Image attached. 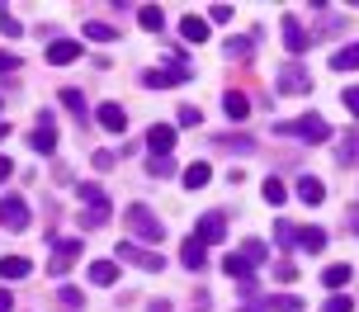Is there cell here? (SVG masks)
Returning <instances> with one entry per match:
<instances>
[{"instance_id":"1","label":"cell","mask_w":359,"mask_h":312,"mask_svg":"<svg viewBox=\"0 0 359 312\" xmlns=\"http://www.w3.org/2000/svg\"><path fill=\"white\" fill-rule=\"evenodd\" d=\"M274 133L279 137H298V142H326L331 137V123H326L322 114H303V118H288V123H274Z\"/></svg>"},{"instance_id":"2","label":"cell","mask_w":359,"mask_h":312,"mask_svg":"<svg viewBox=\"0 0 359 312\" xmlns=\"http://www.w3.org/2000/svg\"><path fill=\"white\" fill-rule=\"evenodd\" d=\"M123 222H128V227H133L142 241H161V237H165L161 218H151V208H147V203H133V208L123 213Z\"/></svg>"},{"instance_id":"3","label":"cell","mask_w":359,"mask_h":312,"mask_svg":"<svg viewBox=\"0 0 359 312\" xmlns=\"http://www.w3.org/2000/svg\"><path fill=\"white\" fill-rule=\"evenodd\" d=\"M0 227H10V232H29V203L19 199V194H5V199H0Z\"/></svg>"},{"instance_id":"4","label":"cell","mask_w":359,"mask_h":312,"mask_svg":"<svg viewBox=\"0 0 359 312\" xmlns=\"http://www.w3.org/2000/svg\"><path fill=\"white\" fill-rule=\"evenodd\" d=\"M81 199H90V213H81L86 227H104L109 222V199L100 194V184H81Z\"/></svg>"},{"instance_id":"5","label":"cell","mask_w":359,"mask_h":312,"mask_svg":"<svg viewBox=\"0 0 359 312\" xmlns=\"http://www.w3.org/2000/svg\"><path fill=\"white\" fill-rule=\"evenodd\" d=\"M274 90H284V95H298V90H312V76L298 67V62H288L284 72L274 76Z\"/></svg>"},{"instance_id":"6","label":"cell","mask_w":359,"mask_h":312,"mask_svg":"<svg viewBox=\"0 0 359 312\" xmlns=\"http://www.w3.org/2000/svg\"><path fill=\"white\" fill-rule=\"evenodd\" d=\"M76 256H81V241H76V237L57 241V256L48 260V275H53V279H62V275H67V270L76 265Z\"/></svg>"},{"instance_id":"7","label":"cell","mask_w":359,"mask_h":312,"mask_svg":"<svg viewBox=\"0 0 359 312\" xmlns=\"http://www.w3.org/2000/svg\"><path fill=\"white\" fill-rule=\"evenodd\" d=\"M29 147H34V151H48V156L57 151V128H53V114H38V128L29 133Z\"/></svg>"},{"instance_id":"8","label":"cell","mask_w":359,"mask_h":312,"mask_svg":"<svg viewBox=\"0 0 359 312\" xmlns=\"http://www.w3.org/2000/svg\"><path fill=\"white\" fill-rule=\"evenodd\" d=\"M194 237L203 241V246H217V241L227 237V222H222V213H203V218H198V227H194Z\"/></svg>"},{"instance_id":"9","label":"cell","mask_w":359,"mask_h":312,"mask_svg":"<svg viewBox=\"0 0 359 312\" xmlns=\"http://www.w3.org/2000/svg\"><path fill=\"white\" fill-rule=\"evenodd\" d=\"M118 256H123V260H133L137 270H151V275L161 270V256H156V251H142L137 241H123V246H118Z\"/></svg>"},{"instance_id":"10","label":"cell","mask_w":359,"mask_h":312,"mask_svg":"<svg viewBox=\"0 0 359 312\" xmlns=\"http://www.w3.org/2000/svg\"><path fill=\"white\" fill-rule=\"evenodd\" d=\"M48 62H53V67H72V62H81V43H76V38H57V43H48Z\"/></svg>"},{"instance_id":"11","label":"cell","mask_w":359,"mask_h":312,"mask_svg":"<svg viewBox=\"0 0 359 312\" xmlns=\"http://www.w3.org/2000/svg\"><path fill=\"white\" fill-rule=\"evenodd\" d=\"M147 147L156 151V156H170V151H175V128H170V123H151V128H147Z\"/></svg>"},{"instance_id":"12","label":"cell","mask_w":359,"mask_h":312,"mask_svg":"<svg viewBox=\"0 0 359 312\" xmlns=\"http://www.w3.org/2000/svg\"><path fill=\"white\" fill-rule=\"evenodd\" d=\"M279 24H284V48H288V53H293V57H298V53H307V43H312V38H307V29H303V24H298L293 15H284Z\"/></svg>"},{"instance_id":"13","label":"cell","mask_w":359,"mask_h":312,"mask_svg":"<svg viewBox=\"0 0 359 312\" xmlns=\"http://www.w3.org/2000/svg\"><path fill=\"white\" fill-rule=\"evenodd\" d=\"M180 260H184V270H203V265H208V251H203V241L189 237L184 246H180Z\"/></svg>"},{"instance_id":"14","label":"cell","mask_w":359,"mask_h":312,"mask_svg":"<svg viewBox=\"0 0 359 312\" xmlns=\"http://www.w3.org/2000/svg\"><path fill=\"white\" fill-rule=\"evenodd\" d=\"M180 81H189L184 67H165V72H147L142 76V86H151V90H156V86H180Z\"/></svg>"},{"instance_id":"15","label":"cell","mask_w":359,"mask_h":312,"mask_svg":"<svg viewBox=\"0 0 359 312\" xmlns=\"http://www.w3.org/2000/svg\"><path fill=\"white\" fill-rule=\"evenodd\" d=\"M222 109H227V118L241 123V118H251V100H246L241 90H227V95H222Z\"/></svg>"},{"instance_id":"16","label":"cell","mask_w":359,"mask_h":312,"mask_svg":"<svg viewBox=\"0 0 359 312\" xmlns=\"http://www.w3.org/2000/svg\"><path fill=\"white\" fill-rule=\"evenodd\" d=\"M95 118H100V128H109V133H123L128 128V114L118 109V104H100V114H95Z\"/></svg>"},{"instance_id":"17","label":"cell","mask_w":359,"mask_h":312,"mask_svg":"<svg viewBox=\"0 0 359 312\" xmlns=\"http://www.w3.org/2000/svg\"><path fill=\"white\" fill-rule=\"evenodd\" d=\"M298 199H303V203H322L326 199V184L317 180V175H303V180H298Z\"/></svg>"},{"instance_id":"18","label":"cell","mask_w":359,"mask_h":312,"mask_svg":"<svg viewBox=\"0 0 359 312\" xmlns=\"http://www.w3.org/2000/svg\"><path fill=\"white\" fill-rule=\"evenodd\" d=\"M208 180H213V165L208 161H194L189 170H184V189H203Z\"/></svg>"},{"instance_id":"19","label":"cell","mask_w":359,"mask_h":312,"mask_svg":"<svg viewBox=\"0 0 359 312\" xmlns=\"http://www.w3.org/2000/svg\"><path fill=\"white\" fill-rule=\"evenodd\" d=\"M331 67H336V72H359V43H350V48H341V53L331 57Z\"/></svg>"},{"instance_id":"20","label":"cell","mask_w":359,"mask_h":312,"mask_svg":"<svg viewBox=\"0 0 359 312\" xmlns=\"http://www.w3.org/2000/svg\"><path fill=\"white\" fill-rule=\"evenodd\" d=\"M180 34L189 38V43H208V24H203V19H198V15H189V19H184V24H180Z\"/></svg>"},{"instance_id":"21","label":"cell","mask_w":359,"mask_h":312,"mask_svg":"<svg viewBox=\"0 0 359 312\" xmlns=\"http://www.w3.org/2000/svg\"><path fill=\"white\" fill-rule=\"evenodd\" d=\"M29 270H34V265H29L24 256H5V260H0V275H5V279H24Z\"/></svg>"},{"instance_id":"22","label":"cell","mask_w":359,"mask_h":312,"mask_svg":"<svg viewBox=\"0 0 359 312\" xmlns=\"http://www.w3.org/2000/svg\"><path fill=\"white\" fill-rule=\"evenodd\" d=\"M222 270H227V275H232V279H246V284H251V260L241 256V251H236V256H227V260H222Z\"/></svg>"},{"instance_id":"23","label":"cell","mask_w":359,"mask_h":312,"mask_svg":"<svg viewBox=\"0 0 359 312\" xmlns=\"http://www.w3.org/2000/svg\"><path fill=\"white\" fill-rule=\"evenodd\" d=\"M86 38H95V43H114V38H118V29H114V24H104V19H90V24H86Z\"/></svg>"},{"instance_id":"24","label":"cell","mask_w":359,"mask_h":312,"mask_svg":"<svg viewBox=\"0 0 359 312\" xmlns=\"http://www.w3.org/2000/svg\"><path fill=\"white\" fill-rule=\"evenodd\" d=\"M322 284H326V289H345V284H350V265H326Z\"/></svg>"},{"instance_id":"25","label":"cell","mask_w":359,"mask_h":312,"mask_svg":"<svg viewBox=\"0 0 359 312\" xmlns=\"http://www.w3.org/2000/svg\"><path fill=\"white\" fill-rule=\"evenodd\" d=\"M90 279H95V284H114V279H118V265H114V260H95V265H90Z\"/></svg>"},{"instance_id":"26","label":"cell","mask_w":359,"mask_h":312,"mask_svg":"<svg viewBox=\"0 0 359 312\" xmlns=\"http://www.w3.org/2000/svg\"><path fill=\"white\" fill-rule=\"evenodd\" d=\"M137 24H142V29H151V34H161L165 15H161V10H156V5H142V10H137Z\"/></svg>"},{"instance_id":"27","label":"cell","mask_w":359,"mask_h":312,"mask_svg":"<svg viewBox=\"0 0 359 312\" xmlns=\"http://www.w3.org/2000/svg\"><path fill=\"white\" fill-rule=\"evenodd\" d=\"M298 246H303V251H322L326 232H322V227H303V232H298Z\"/></svg>"},{"instance_id":"28","label":"cell","mask_w":359,"mask_h":312,"mask_svg":"<svg viewBox=\"0 0 359 312\" xmlns=\"http://www.w3.org/2000/svg\"><path fill=\"white\" fill-rule=\"evenodd\" d=\"M57 100H62V104H67V109H72L76 118H86V95H81V90H62Z\"/></svg>"},{"instance_id":"29","label":"cell","mask_w":359,"mask_h":312,"mask_svg":"<svg viewBox=\"0 0 359 312\" xmlns=\"http://www.w3.org/2000/svg\"><path fill=\"white\" fill-rule=\"evenodd\" d=\"M265 199L274 203V208H279V203L288 199V189H284V180H279V175H269V180H265Z\"/></svg>"},{"instance_id":"30","label":"cell","mask_w":359,"mask_h":312,"mask_svg":"<svg viewBox=\"0 0 359 312\" xmlns=\"http://www.w3.org/2000/svg\"><path fill=\"white\" fill-rule=\"evenodd\" d=\"M0 34H5V38H19V34H24V24H19L10 10H0Z\"/></svg>"},{"instance_id":"31","label":"cell","mask_w":359,"mask_h":312,"mask_svg":"<svg viewBox=\"0 0 359 312\" xmlns=\"http://www.w3.org/2000/svg\"><path fill=\"white\" fill-rule=\"evenodd\" d=\"M274 237H279V246H298V227H288V222H274Z\"/></svg>"},{"instance_id":"32","label":"cell","mask_w":359,"mask_h":312,"mask_svg":"<svg viewBox=\"0 0 359 312\" xmlns=\"http://www.w3.org/2000/svg\"><path fill=\"white\" fill-rule=\"evenodd\" d=\"M269 308H279V312H298L303 303H298L293 294H274V298H269Z\"/></svg>"},{"instance_id":"33","label":"cell","mask_w":359,"mask_h":312,"mask_svg":"<svg viewBox=\"0 0 359 312\" xmlns=\"http://www.w3.org/2000/svg\"><path fill=\"white\" fill-rule=\"evenodd\" d=\"M147 175H156V180L170 175V156H151V161H147Z\"/></svg>"},{"instance_id":"34","label":"cell","mask_w":359,"mask_h":312,"mask_svg":"<svg viewBox=\"0 0 359 312\" xmlns=\"http://www.w3.org/2000/svg\"><path fill=\"white\" fill-rule=\"evenodd\" d=\"M241 256L251 260V265H260V260H265V241H246V246H241Z\"/></svg>"},{"instance_id":"35","label":"cell","mask_w":359,"mask_h":312,"mask_svg":"<svg viewBox=\"0 0 359 312\" xmlns=\"http://www.w3.org/2000/svg\"><path fill=\"white\" fill-rule=\"evenodd\" d=\"M227 57H251V38H232L227 43Z\"/></svg>"},{"instance_id":"36","label":"cell","mask_w":359,"mask_h":312,"mask_svg":"<svg viewBox=\"0 0 359 312\" xmlns=\"http://www.w3.org/2000/svg\"><path fill=\"white\" fill-rule=\"evenodd\" d=\"M350 308H355V303H350L345 294H336V298H326V308H322V312H350Z\"/></svg>"},{"instance_id":"37","label":"cell","mask_w":359,"mask_h":312,"mask_svg":"<svg viewBox=\"0 0 359 312\" xmlns=\"http://www.w3.org/2000/svg\"><path fill=\"white\" fill-rule=\"evenodd\" d=\"M180 123H184V128H194V123H203V114H198L194 104H184V109H180Z\"/></svg>"},{"instance_id":"38","label":"cell","mask_w":359,"mask_h":312,"mask_svg":"<svg viewBox=\"0 0 359 312\" xmlns=\"http://www.w3.org/2000/svg\"><path fill=\"white\" fill-rule=\"evenodd\" d=\"M274 275L288 284V279H298V265H293V260H279V265H274Z\"/></svg>"},{"instance_id":"39","label":"cell","mask_w":359,"mask_h":312,"mask_svg":"<svg viewBox=\"0 0 359 312\" xmlns=\"http://www.w3.org/2000/svg\"><path fill=\"white\" fill-rule=\"evenodd\" d=\"M341 100H345V109H350V114H355V118H359V86H350V90H345Z\"/></svg>"},{"instance_id":"40","label":"cell","mask_w":359,"mask_h":312,"mask_svg":"<svg viewBox=\"0 0 359 312\" xmlns=\"http://www.w3.org/2000/svg\"><path fill=\"white\" fill-rule=\"evenodd\" d=\"M208 19H217V24H227V19H232V5H213V10H208Z\"/></svg>"},{"instance_id":"41","label":"cell","mask_w":359,"mask_h":312,"mask_svg":"<svg viewBox=\"0 0 359 312\" xmlns=\"http://www.w3.org/2000/svg\"><path fill=\"white\" fill-rule=\"evenodd\" d=\"M341 161H359V137H350V142H345V151H341Z\"/></svg>"},{"instance_id":"42","label":"cell","mask_w":359,"mask_h":312,"mask_svg":"<svg viewBox=\"0 0 359 312\" xmlns=\"http://www.w3.org/2000/svg\"><path fill=\"white\" fill-rule=\"evenodd\" d=\"M15 67H19V57H15V53H0V72H15Z\"/></svg>"},{"instance_id":"43","label":"cell","mask_w":359,"mask_h":312,"mask_svg":"<svg viewBox=\"0 0 359 312\" xmlns=\"http://www.w3.org/2000/svg\"><path fill=\"white\" fill-rule=\"evenodd\" d=\"M10 175H15V165H10V156H0V184L10 180Z\"/></svg>"},{"instance_id":"44","label":"cell","mask_w":359,"mask_h":312,"mask_svg":"<svg viewBox=\"0 0 359 312\" xmlns=\"http://www.w3.org/2000/svg\"><path fill=\"white\" fill-rule=\"evenodd\" d=\"M345 227H350V232L359 237V208H350V218H345Z\"/></svg>"},{"instance_id":"45","label":"cell","mask_w":359,"mask_h":312,"mask_svg":"<svg viewBox=\"0 0 359 312\" xmlns=\"http://www.w3.org/2000/svg\"><path fill=\"white\" fill-rule=\"evenodd\" d=\"M10 308H15V298H10L5 289H0V312H10Z\"/></svg>"},{"instance_id":"46","label":"cell","mask_w":359,"mask_h":312,"mask_svg":"<svg viewBox=\"0 0 359 312\" xmlns=\"http://www.w3.org/2000/svg\"><path fill=\"white\" fill-rule=\"evenodd\" d=\"M0 137H5V123H0Z\"/></svg>"}]
</instances>
